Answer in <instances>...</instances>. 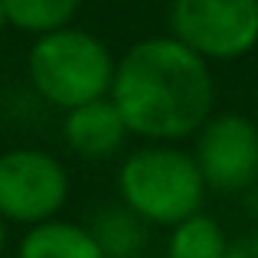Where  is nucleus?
Listing matches in <instances>:
<instances>
[{"label": "nucleus", "mask_w": 258, "mask_h": 258, "mask_svg": "<svg viewBox=\"0 0 258 258\" xmlns=\"http://www.w3.org/2000/svg\"><path fill=\"white\" fill-rule=\"evenodd\" d=\"M4 26H10V23H7V10H4V0H0V33H4Z\"/></svg>", "instance_id": "nucleus-15"}, {"label": "nucleus", "mask_w": 258, "mask_h": 258, "mask_svg": "<svg viewBox=\"0 0 258 258\" xmlns=\"http://www.w3.org/2000/svg\"><path fill=\"white\" fill-rule=\"evenodd\" d=\"M17 258H101V252L88 235V229L76 222L49 219L23 235Z\"/></svg>", "instance_id": "nucleus-9"}, {"label": "nucleus", "mask_w": 258, "mask_h": 258, "mask_svg": "<svg viewBox=\"0 0 258 258\" xmlns=\"http://www.w3.org/2000/svg\"><path fill=\"white\" fill-rule=\"evenodd\" d=\"M226 258H258V232L232 239L229 248H226Z\"/></svg>", "instance_id": "nucleus-12"}, {"label": "nucleus", "mask_w": 258, "mask_h": 258, "mask_svg": "<svg viewBox=\"0 0 258 258\" xmlns=\"http://www.w3.org/2000/svg\"><path fill=\"white\" fill-rule=\"evenodd\" d=\"M245 206H248V216L258 222V183L248 186V196H245Z\"/></svg>", "instance_id": "nucleus-13"}, {"label": "nucleus", "mask_w": 258, "mask_h": 258, "mask_svg": "<svg viewBox=\"0 0 258 258\" xmlns=\"http://www.w3.org/2000/svg\"><path fill=\"white\" fill-rule=\"evenodd\" d=\"M69 196V173L46 151L20 147L0 154V219L20 226L49 222Z\"/></svg>", "instance_id": "nucleus-5"}, {"label": "nucleus", "mask_w": 258, "mask_h": 258, "mask_svg": "<svg viewBox=\"0 0 258 258\" xmlns=\"http://www.w3.org/2000/svg\"><path fill=\"white\" fill-rule=\"evenodd\" d=\"M108 98L118 108L127 134L147 141L189 138L209 121L213 72L209 62L173 36L141 39L114 62Z\"/></svg>", "instance_id": "nucleus-1"}, {"label": "nucleus", "mask_w": 258, "mask_h": 258, "mask_svg": "<svg viewBox=\"0 0 258 258\" xmlns=\"http://www.w3.org/2000/svg\"><path fill=\"white\" fill-rule=\"evenodd\" d=\"M82 0H4L7 23L33 36H46L72 23Z\"/></svg>", "instance_id": "nucleus-11"}, {"label": "nucleus", "mask_w": 258, "mask_h": 258, "mask_svg": "<svg viewBox=\"0 0 258 258\" xmlns=\"http://www.w3.org/2000/svg\"><path fill=\"white\" fill-rule=\"evenodd\" d=\"M121 203L154 226H176L200 213L206 183L196 170L193 154L176 147H144L121 164Z\"/></svg>", "instance_id": "nucleus-3"}, {"label": "nucleus", "mask_w": 258, "mask_h": 258, "mask_svg": "<svg viewBox=\"0 0 258 258\" xmlns=\"http://www.w3.org/2000/svg\"><path fill=\"white\" fill-rule=\"evenodd\" d=\"M66 144L69 151L82 154V157H108L124 144V121H121L118 108L111 105V98H95L88 105H79L72 111H66Z\"/></svg>", "instance_id": "nucleus-7"}, {"label": "nucleus", "mask_w": 258, "mask_h": 258, "mask_svg": "<svg viewBox=\"0 0 258 258\" xmlns=\"http://www.w3.org/2000/svg\"><path fill=\"white\" fill-rule=\"evenodd\" d=\"M4 248H7V226H4V219H0V255H4Z\"/></svg>", "instance_id": "nucleus-14"}, {"label": "nucleus", "mask_w": 258, "mask_h": 258, "mask_svg": "<svg viewBox=\"0 0 258 258\" xmlns=\"http://www.w3.org/2000/svg\"><path fill=\"white\" fill-rule=\"evenodd\" d=\"M226 248L229 242L219 222L196 213L173 226L170 242H167V258H226Z\"/></svg>", "instance_id": "nucleus-10"}, {"label": "nucleus", "mask_w": 258, "mask_h": 258, "mask_svg": "<svg viewBox=\"0 0 258 258\" xmlns=\"http://www.w3.org/2000/svg\"><path fill=\"white\" fill-rule=\"evenodd\" d=\"M114 59L98 36L85 30H52L36 36L30 49V79L33 88L56 108L88 105L95 98H105L111 88Z\"/></svg>", "instance_id": "nucleus-2"}, {"label": "nucleus", "mask_w": 258, "mask_h": 258, "mask_svg": "<svg viewBox=\"0 0 258 258\" xmlns=\"http://www.w3.org/2000/svg\"><path fill=\"white\" fill-rule=\"evenodd\" d=\"M170 36L200 59H242L258 46V0H170Z\"/></svg>", "instance_id": "nucleus-4"}, {"label": "nucleus", "mask_w": 258, "mask_h": 258, "mask_svg": "<svg viewBox=\"0 0 258 258\" xmlns=\"http://www.w3.org/2000/svg\"><path fill=\"white\" fill-rule=\"evenodd\" d=\"M88 235L95 239L101 258H141L147 245V222L141 216H134L124 203L105 206L95 213Z\"/></svg>", "instance_id": "nucleus-8"}, {"label": "nucleus", "mask_w": 258, "mask_h": 258, "mask_svg": "<svg viewBox=\"0 0 258 258\" xmlns=\"http://www.w3.org/2000/svg\"><path fill=\"white\" fill-rule=\"evenodd\" d=\"M196 170L216 193H242L258 183V127L245 114H219L196 131Z\"/></svg>", "instance_id": "nucleus-6"}]
</instances>
